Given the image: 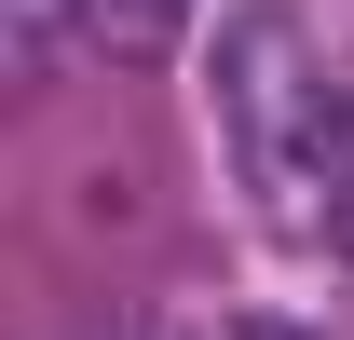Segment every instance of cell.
I'll return each mask as SVG.
<instances>
[{
  "label": "cell",
  "mask_w": 354,
  "mask_h": 340,
  "mask_svg": "<svg viewBox=\"0 0 354 340\" xmlns=\"http://www.w3.org/2000/svg\"><path fill=\"white\" fill-rule=\"evenodd\" d=\"M218 123H232V150H245V177H259L272 232H327V136H341V95H327V68L300 55L286 14H232L218 28Z\"/></svg>",
  "instance_id": "6da1fadb"
},
{
  "label": "cell",
  "mask_w": 354,
  "mask_h": 340,
  "mask_svg": "<svg viewBox=\"0 0 354 340\" xmlns=\"http://www.w3.org/2000/svg\"><path fill=\"white\" fill-rule=\"evenodd\" d=\"M68 28H82L95 55H123V68H150V55L191 28V0H68Z\"/></svg>",
  "instance_id": "7a4b0ae2"
},
{
  "label": "cell",
  "mask_w": 354,
  "mask_h": 340,
  "mask_svg": "<svg viewBox=\"0 0 354 340\" xmlns=\"http://www.w3.org/2000/svg\"><path fill=\"white\" fill-rule=\"evenodd\" d=\"M327 232L354 245V95H341V136H327Z\"/></svg>",
  "instance_id": "3957f363"
},
{
  "label": "cell",
  "mask_w": 354,
  "mask_h": 340,
  "mask_svg": "<svg viewBox=\"0 0 354 340\" xmlns=\"http://www.w3.org/2000/svg\"><path fill=\"white\" fill-rule=\"evenodd\" d=\"M191 340H300L286 313H218V327H191Z\"/></svg>",
  "instance_id": "277c9868"
}]
</instances>
